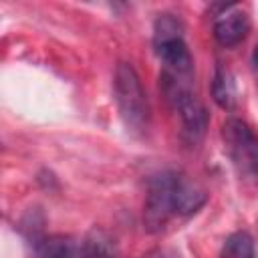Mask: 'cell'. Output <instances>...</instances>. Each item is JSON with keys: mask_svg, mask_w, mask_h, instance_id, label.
<instances>
[{"mask_svg": "<svg viewBox=\"0 0 258 258\" xmlns=\"http://www.w3.org/2000/svg\"><path fill=\"white\" fill-rule=\"evenodd\" d=\"M113 91H115V103L125 127L131 131H143L149 123V105H147V95L141 87L139 75L135 73L131 62L117 64Z\"/></svg>", "mask_w": 258, "mask_h": 258, "instance_id": "cell-1", "label": "cell"}, {"mask_svg": "<svg viewBox=\"0 0 258 258\" xmlns=\"http://www.w3.org/2000/svg\"><path fill=\"white\" fill-rule=\"evenodd\" d=\"M175 171H163L149 181L145 206H143V226L147 232H161L167 222L177 216L173 204V185H175Z\"/></svg>", "mask_w": 258, "mask_h": 258, "instance_id": "cell-2", "label": "cell"}, {"mask_svg": "<svg viewBox=\"0 0 258 258\" xmlns=\"http://www.w3.org/2000/svg\"><path fill=\"white\" fill-rule=\"evenodd\" d=\"M222 137H224L232 157L238 163H242L244 167L258 173V139L254 137L250 127L244 121L230 117L222 125Z\"/></svg>", "mask_w": 258, "mask_h": 258, "instance_id": "cell-3", "label": "cell"}, {"mask_svg": "<svg viewBox=\"0 0 258 258\" xmlns=\"http://www.w3.org/2000/svg\"><path fill=\"white\" fill-rule=\"evenodd\" d=\"M250 30L248 14L236 6H228L222 14L214 20V36L222 46H236L240 44Z\"/></svg>", "mask_w": 258, "mask_h": 258, "instance_id": "cell-4", "label": "cell"}, {"mask_svg": "<svg viewBox=\"0 0 258 258\" xmlns=\"http://www.w3.org/2000/svg\"><path fill=\"white\" fill-rule=\"evenodd\" d=\"M155 54L163 62V71L177 77H191L194 71V58L189 54L187 44L183 38H173L161 44H155Z\"/></svg>", "mask_w": 258, "mask_h": 258, "instance_id": "cell-5", "label": "cell"}, {"mask_svg": "<svg viewBox=\"0 0 258 258\" xmlns=\"http://www.w3.org/2000/svg\"><path fill=\"white\" fill-rule=\"evenodd\" d=\"M206 202H208L206 189L200 183H196V181H191V179H187V177L177 173L175 185H173L175 214L177 216H191L198 210H202L206 206Z\"/></svg>", "mask_w": 258, "mask_h": 258, "instance_id": "cell-6", "label": "cell"}, {"mask_svg": "<svg viewBox=\"0 0 258 258\" xmlns=\"http://www.w3.org/2000/svg\"><path fill=\"white\" fill-rule=\"evenodd\" d=\"M212 99L224 111H232L236 107V85H234V77L222 64H216V71H214Z\"/></svg>", "mask_w": 258, "mask_h": 258, "instance_id": "cell-7", "label": "cell"}, {"mask_svg": "<svg viewBox=\"0 0 258 258\" xmlns=\"http://www.w3.org/2000/svg\"><path fill=\"white\" fill-rule=\"evenodd\" d=\"M220 258H254V240L248 232H234L226 238Z\"/></svg>", "mask_w": 258, "mask_h": 258, "instance_id": "cell-8", "label": "cell"}, {"mask_svg": "<svg viewBox=\"0 0 258 258\" xmlns=\"http://www.w3.org/2000/svg\"><path fill=\"white\" fill-rule=\"evenodd\" d=\"M181 24L173 14H159L155 24H153V46L173 40V38H183L181 34Z\"/></svg>", "mask_w": 258, "mask_h": 258, "instance_id": "cell-9", "label": "cell"}, {"mask_svg": "<svg viewBox=\"0 0 258 258\" xmlns=\"http://www.w3.org/2000/svg\"><path fill=\"white\" fill-rule=\"evenodd\" d=\"M143 258H179V254L177 252H173V250H155V252H149L147 256H143Z\"/></svg>", "mask_w": 258, "mask_h": 258, "instance_id": "cell-10", "label": "cell"}, {"mask_svg": "<svg viewBox=\"0 0 258 258\" xmlns=\"http://www.w3.org/2000/svg\"><path fill=\"white\" fill-rule=\"evenodd\" d=\"M252 64H254V69H258V44H256L254 54H252Z\"/></svg>", "mask_w": 258, "mask_h": 258, "instance_id": "cell-11", "label": "cell"}]
</instances>
